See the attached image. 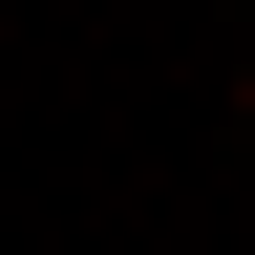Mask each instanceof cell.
I'll return each mask as SVG.
<instances>
[{"label": "cell", "mask_w": 255, "mask_h": 255, "mask_svg": "<svg viewBox=\"0 0 255 255\" xmlns=\"http://www.w3.org/2000/svg\"><path fill=\"white\" fill-rule=\"evenodd\" d=\"M234 128H255V64H234Z\"/></svg>", "instance_id": "cell-1"}]
</instances>
